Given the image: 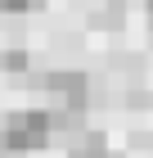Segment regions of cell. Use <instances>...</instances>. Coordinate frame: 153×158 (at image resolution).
<instances>
[{
  "mask_svg": "<svg viewBox=\"0 0 153 158\" xmlns=\"http://www.w3.org/2000/svg\"><path fill=\"white\" fill-rule=\"evenodd\" d=\"M131 149H153V131H131Z\"/></svg>",
  "mask_w": 153,
  "mask_h": 158,
  "instance_id": "9",
  "label": "cell"
},
{
  "mask_svg": "<svg viewBox=\"0 0 153 158\" xmlns=\"http://www.w3.org/2000/svg\"><path fill=\"white\" fill-rule=\"evenodd\" d=\"M27 86H32L36 95H45V104H54V109H81L90 113V95H95V77L86 73V68H36V73L23 77Z\"/></svg>",
  "mask_w": 153,
  "mask_h": 158,
  "instance_id": "1",
  "label": "cell"
},
{
  "mask_svg": "<svg viewBox=\"0 0 153 158\" xmlns=\"http://www.w3.org/2000/svg\"><path fill=\"white\" fill-rule=\"evenodd\" d=\"M0 73H5V77H27V73H32V50H27L23 41L0 45Z\"/></svg>",
  "mask_w": 153,
  "mask_h": 158,
  "instance_id": "4",
  "label": "cell"
},
{
  "mask_svg": "<svg viewBox=\"0 0 153 158\" xmlns=\"http://www.w3.org/2000/svg\"><path fill=\"white\" fill-rule=\"evenodd\" d=\"M50 149V109L32 104V109H14L0 113V154H36Z\"/></svg>",
  "mask_w": 153,
  "mask_h": 158,
  "instance_id": "2",
  "label": "cell"
},
{
  "mask_svg": "<svg viewBox=\"0 0 153 158\" xmlns=\"http://www.w3.org/2000/svg\"><path fill=\"white\" fill-rule=\"evenodd\" d=\"M122 99H126V109H153V90H149L144 81H131Z\"/></svg>",
  "mask_w": 153,
  "mask_h": 158,
  "instance_id": "7",
  "label": "cell"
},
{
  "mask_svg": "<svg viewBox=\"0 0 153 158\" xmlns=\"http://www.w3.org/2000/svg\"><path fill=\"white\" fill-rule=\"evenodd\" d=\"M144 14H149V18H153V0H144Z\"/></svg>",
  "mask_w": 153,
  "mask_h": 158,
  "instance_id": "10",
  "label": "cell"
},
{
  "mask_svg": "<svg viewBox=\"0 0 153 158\" xmlns=\"http://www.w3.org/2000/svg\"><path fill=\"white\" fill-rule=\"evenodd\" d=\"M113 73H126L131 81H140V77H144V54H135V50L113 54Z\"/></svg>",
  "mask_w": 153,
  "mask_h": 158,
  "instance_id": "5",
  "label": "cell"
},
{
  "mask_svg": "<svg viewBox=\"0 0 153 158\" xmlns=\"http://www.w3.org/2000/svg\"><path fill=\"white\" fill-rule=\"evenodd\" d=\"M122 18H126V9H117V5H104V9L90 14V27H99V32H117Z\"/></svg>",
  "mask_w": 153,
  "mask_h": 158,
  "instance_id": "6",
  "label": "cell"
},
{
  "mask_svg": "<svg viewBox=\"0 0 153 158\" xmlns=\"http://www.w3.org/2000/svg\"><path fill=\"white\" fill-rule=\"evenodd\" d=\"M63 149H68V158H122V154H113V145H108V135L99 131V127L77 131Z\"/></svg>",
  "mask_w": 153,
  "mask_h": 158,
  "instance_id": "3",
  "label": "cell"
},
{
  "mask_svg": "<svg viewBox=\"0 0 153 158\" xmlns=\"http://www.w3.org/2000/svg\"><path fill=\"white\" fill-rule=\"evenodd\" d=\"M45 0H0V18H23V14H36Z\"/></svg>",
  "mask_w": 153,
  "mask_h": 158,
  "instance_id": "8",
  "label": "cell"
}]
</instances>
